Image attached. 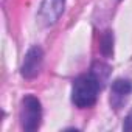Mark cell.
I'll return each instance as SVG.
<instances>
[{"instance_id":"6da1fadb","label":"cell","mask_w":132,"mask_h":132,"mask_svg":"<svg viewBox=\"0 0 132 132\" xmlns=\"http://www.w3.org/2000/svg\"><path fill=\"white\" fill-rule=\"evenodd\" d=\"M101 81L90 72L87 75H82L75 79L73 89H72V101L76 107L86 109L92 107L96 103L100 89H101Z\"/></svg>"},{"instance_id":"7a4b0ae2","label":"cell","mask_w":132,"mask_h":132,"mask_svg":"<svg viewBox=\"0 0 132 132\" xmlns=\"http://www.w3.org/2000/svg\"><path fill=\"white\" fill-rule=\"evenodd\" d=\"M40 120H42L40 101L33 95H27L20 104V124H22V127L27 132H33V130L39 129Z\"/></svg>"},{"instance_id":"3957f363","label":"cell","mask_w":132,"mask_h":132,"mask_svg":"<svg viewBox=\"0 0 132 132\" xmlns=\"http://www.w3.org/2000/svg\"><path fill=\"white\" fill-rule=\"evenodd\" d=\"M64 6H65V0H44L37 13L39 23L44 27H50L56 23L61 14L64 13Z\"/></svg>"},{"instance_id":"277c9868","label":"cell","mask_w":132,"mask_h":132,"mask_svg":"<svg viewBox=\"0 0 132 132\" xmlns=\"http://www.w3.org/2000/svg\"><path fill=\"white\" fill-rule=\"evenodd\" d=\"M42 61H44V51L40 47L34 45L31 47L27 54H25V59H23V64H22V76L27 78V79H33L39 75L40 72V67H42Z\"/></svg>"},{"instance_id":"5b68a950","label":"cell","mask_w":132,"mask_h":132,"mask_svg":"<svg viewBox=\"0 0 132 132\" xmlns=\"http://www.w3.org/2000/svg\"><path fill=\"white\" fill-rule=\"evenodd\" d=\"M132 93V84L129 79H117L110 89V106L115 110H120Z\"/></svg>"},{"instance_id":"8992f818","label":"cell","mask_w":132,"mask_h":132,"mask_svg":"<svg viewBox=\"0 0 132 132\" xmlns=\"http://www.w3.org/2000/svg\"><path fill=\"white\" fill-rule=\"evenodd\" d=\"M100 50L104 56H112L113 53V34L112 31H104L100 39Z\"/></svg>"},{"instance_id":"52a82bcc","label":"cell","mask_w":132,"mask_h":132,"mask_svg":"<svg viewBox=\"0 0 132 132\" xmlns=\"http://www.w3.org/2000/svg\"><path fill=\"white\" fill-rule=\"evenodd\" d=\"M124 130H132V110L127 113V117L124 118V124H123Z\"/></svg>"}]
</instances>
